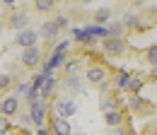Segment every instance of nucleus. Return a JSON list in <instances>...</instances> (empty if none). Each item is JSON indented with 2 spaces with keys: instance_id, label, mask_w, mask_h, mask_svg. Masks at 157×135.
Wrapping results in <instances>:
<instances>
[{
  "instance_id": "obj_1",
  "label": "nucleus",
  "mask_w": 157,
  "mask_h": 135,
  "mask_svg": "<svg viewBox=\"0 0 157 135\" xmlns=\"http://www.w3.org/2000/svg\"><path fill=\"white\" fill-rule=\"evenodd\" d=\"M101 51L106 56H121L126 51V39L123 36H106L101 41Z\"/></svg>"
},
{
  "instance_id": "obj_2",
  "label": "nucleus",
  "mask_w": 157,
  "mask_h": 135,
  "mask_svg": "<svg viewBox=\"0 0 157 135\" xmlns=\"http://www.w3.org/2000/svg\"><path fill=\"white\" fill-rule=\"evenodd\" d=\"M29 116H32V123H34L36 128H44V121H46V116H48V106H46V101H36V104H32V106H29Z\"/></svg>"
},
{
  "instance_id": "obj_3",
  "label": "nucleus",
  "mask_w": 157,
  "mask_h": 135,
  "mask_svg": "<svg viewBox=\"0 0 157 135\" xmlns=\"http://www.w3.org/2000/svg\"><path fill=\"white\" fill-rule=\"evenodd\" d=\"M48 130H51L53 135H70V133H73L68 118H63V116H58V114L48 118Z\"/></svg>"
},
{
  "instance_id": "obj_4",
  "label": "nucleus",
  "mask_w": 157,
  "mask_h": 135,
  "mask_svg": "<svg viewBox=\"0 0 157 135\" xmlns=\"http://www.w3.org/2000/svg\"><path fill=\"white\" fill-rule=\"evenodd\" d=\"M22 65H27V68H36L41 63V48L39 46H32V48H22Z\"/></svg>"
},
{
  "instance_id": "obj_5",
  "label": "nucleus",
  "mask_w": 157,
  "mask_h": 135,
  "mask_svg": "<svg viewBox=\"0 0 157 135\" xmlns=\"http://www.w3.org/2000/svg\"><path fill=\"white\" fill-rule=\"evenodd\" d=\"M7 27L15 29V32H24V29H29V15H27L24 10L12 12V17L7 19Z\"/></svg>"
},
{
  "instance_id": "obj_6",
  "label": "nucleus",
  "mask_w": 157,
  "mask_h": 135,
  "mask_svg": "<svg viewBox=\"0 0 157 135\" xmlns=\"http://www.w3.org/2000/svg\"><path fill=\"white\" fill-rule=\"evenodd\" d=\"M85 80L90 84H104L106 82V68L104 65H90L85 73Z\"/></svg>"
},
{
  "instance_id": "obj_7",
  "label": "nucleus",
  "mask_w": 157,
  "mask_h": 135,
  "mask_svg": "<svg viewBox=\"0 0 157 135\" xmlns=\"http://www.w3.org/2000/svg\"><path fill=\"white\" fill-rule=\"evenodd\" d=\"M56 114L63 116V118H70V116L78 114V104L73 101V99H56Z\"/></svg>"
},
{
  "instance_id": "obj_8",
  "label": "nucleus",
  "mask_w": 157,
  "mask_h": 135,
  "mask_svg": "<svg viewBox=\"0 0 157 135\" xmlns=\"http://www.w3.org/2000/svg\"><path fill=\"white\" fill-rule=\"evenodd\" d=\"M36 39H39V34H36L34 29H24V32H17L15 43H17L20 48H32V46H36Z\"/></svg>"
},
{
  "instance_id": "obj_9",
  "label": "nucleus",
  "mask_w": 157,
  "mask_h": 135,
  "mask_svg": "<svg viewBox=\"0 0 157 135\" xmlns=\"http://www.w3.org/2000/svg\"><path fill=\"white\" fill-rule=\"evenodd\" d=\"M20 111V96H7V99H2L0 101V114L2 116H15Z\"/></svg>"
},
{
  "instance_id": "obj_10",
  "label": "nucleus",
  "mask_w": 157,
  "mask_h": 135,
  "mask_svg": "<svg viewBox=\"0 0 157 135\" xmlns=\"http://www.w3.org/2000/svg\"><path fill=\"white\" fill-rule=\"evenodd\" d=\"M63 92H68V94H80V92H82V77L68 75L63 80Z\"/></svg>"
},
{
  "instance_id": "obj_11",
  "label": "nucleus",
  "mask_w": 157,
  "mask_h": 135,
  "mask_svg": "<svg viewBox=\"0 0 157 135\" xmlns=\"http://www.w3.org/2000/svg\"><path fill=\"white\" fill-rule=\"evenodd\" d=\"M58 32H60V27L56 24V19H48V22H41V29H39V34L46 41H51V39H56L58 36Z\"/></svg>"
},
{
  "instance_id": "obj_12",
  "label": "nucleus",
  "mask_w": 157,
  "mask_h": 135,
  "mask_svg": "<svg viewBox=\"0 0 157 135\" xmlns=\"http://www.w3.org/2000/svg\"><path fill=\"white\" fill-rule=\"evenodd\" d=\"M99 109L104 111V114H109V111H116L118 109V99L114 94H104L99 99Z\"/></svg>"
},
{
  "instance_id": "obj_13",
  "label": "nucleus",
  "mask_w": 157,
  "mask_h": 135,
  "mask_svg": "<svg viewBox=\"0 0 157 135\" xmlns=\"http://www.w3.org/2000/svg\"><path fill=\"white\" fill-rule=\"evenodd\" d=\"M104 121H106V126L109 128H118V126H123V121H126V116L121 114V111H109V114H104Z\"/></svg>"
},
{
  "instance_id": "obj_14",
  "label": "nucleus",
  "mask_w": 157,
  "mask_h": 135,
  "mask_svg": "<svg viewBox=\"0 0 157 135\" xmlns=\"http://www.w3.org/2000/svg\"><path fill=\"white\" fill-rule=\"evenodd\" d=\"M56 87H58V80H56L53 75H46V82H44V87L39 89V92H41V99L46 101L48 96L53 94V89H56Z\"/></svg>"
},
{
  "instance_id": "obj_15",
  "label": "nucleus",
  "mask_w": 157,
  "mask_h": 135,
  "mask_svg": "<svg viewBox=\"0 0 157 135\" xmlns=\"http://www.w3.org/2000/svg\"><path fill=\"white\" fill-rule=\"evenodd\" d=\"M114 84H116L118 89H128V84H131V75H128V70H118L116 75H114Z\"/></svg>"
},
{
  "instance_id": "obj_16",
  "label": "nucleus",
  "mask_w": 157,
  "mask_h": 135,
  "mask_svg": "<svg viewBox=\"0 0 157 135\" xmlns=\"http://www.w3.org/2000/svg\"><path fill=\"white\" fill-rule=\"evenodd\" d=\"M109 17H111V10L109 7H99L97 12H94V22L101 24V27H104V22H109Z\"/></svg>"
},
{
  "instance_id": "obj_17",
  "label": "nucleus",
  "mask_w": 157,
  "mask_h": 135,
  "mask_svg": "<svg viewBox=\"0 0 157 135\" xmlns=\"http://www.w3.org/2000/svg\"><path fill=\"white\" fill-rule=\"evenodd\" d=\"M121 22H123L126 27H131V29H138V27H140V17H138L136 12H128V15L121 19Z\"/></svg>"
},
{
  "instance_id": "obj_18",
  "label": "nucleus",
  "mask_w": 157,
  "mask_h": 135,
  "mask_svg": "<svg viewBox=\"0 0 157 135\" xmlns=\"http://www.w3.org/2000/svg\"><path fill=\"white\" fill-rule=\"evenodd\" d=\"M106 29H109V36H123V29H126V24H123V22H111Z\"/></svg>"
},
{
  "instance_id": "obj_19",
  "label": "nucleus",
  "mask_w": 157,
  "mask_h": 135,
  "mask_svg": "<svg viewBox=\"0 0 157 135\" xmlns=\"http://www.w3.org/2000/svg\"><path fill=\"white\" fill-rule=\"evenodd\" d=\"M53 5H56V0H34V7H36L39 12H48V10H53Z\"/></svg>"
},
{
  "instance_id": "obj_20",
  "label": "nucleus",
  "mask_w": 157,
  "mask_h": 135,
  "mask_svg": "<svg viewBox=\"0 0 157 135\" xmlns=\"http://www.w3.org/2000/svg\"><path fill=\"white\" fill-rule=\"evenodd\" d=\"M10 87H12V75L10 73H0V92H5Z\"/></svg>"
},
{
  "instance_id": "obj_21",
  "label": "nucleus",
  "mask_w": 157,
  "mask_h": 135,
  "mask_svg": "<svg viewBox=\"0 0 157 135\" xmlns=\"http://www.w3.org/2000/svg\"><path fill=\"white\" fill-rule=\"evenodd\" d=\"M143 82H145V80H140V77H131V84H128V89H126V92L140 94V87H143Z\"/></svg>"
},
{
  "instance_id": "obj_22",
  "label": "nucleus",
  "mask_w": 157,
  "mask_h": 135,
  "mask_svg": "<svg viewBox=\"0 0 157 135\" xmlns=\"http://www.w3.org/2000/svg\"><path fill=\"white\" fill-rule=\"evenodd\" d=\"M145 58H147V63H150L152 68H157V43H155V46H150V48H147V53H145Z\"/></svg>"
},
{
  "instance_id": "obj_23",
  "label": "nucleus",
  "mask_w": 157,
  "mask_h": 135,
  "mask_svg": "<svg viewBox=\"0 0 157 135\" xmlns=\"http://www.w3.org/2000/svg\"><path fill=\"white\" fill-rule=\"evenodd\" d=\"M131 109H133V111H143V109H145V99H143L140 94H136L133 99H131Z\"/></svg>"
},
{
  "instance_id": "obj_24",
  "label": "nucleus",
  "mask_w": 157,
  "mask_h": 135,
  "mask_svg": "<svg viewBox=\"0 0 157 135\" xmlns=\"http://www.w3.org/2000/svg\"><path fill=\"white\" fill-rule=\"evenodd\" d=\"M27 101H29V106H32V104H36V101H41V92L32 87V89H29V94H27Z\"/></svg>"
},
{
  "instance_id": "obj_25",
  "label": "nucleus",
  "mask_w": 157,
  "mask_h": 135,
  "mask_svg": "<svg viewBox=\"0 0 157 135\" xmlns=\"http://www.w3.org/2000/svg\"><path fill=\"white\" fill-rule=\"evenodd\" d=\"M32 80H34V82H32V87H34V89H41V87H44V82H46V75L39 73V75H34Z\"/></svg>"
},
{
  "instance_id": "obj_26",
  "label": "nucleus",
  "mask_w": 157,
  "mask_h": 135,
  "mask_svg": "<svg viewBox=\"0 0 157 135\" xmlns=\"http://www.w3.org/2000/svg\"><path fill=\"white\" fill-rule=\"evenodd\" d=\"M10 133V121H7V116L0 114V135H7Z\"/></svg>"
},
{
  "instance_id": "obj_27",
  "label": "nucleus",
  "mask_w": 157,
  "mask_h": 135,
  "mask_svg": "<svg viewBox=\"0 0 157 135\" xmlns=\"http://www.w3.org/2000/svg\"><path fill=\"white\" fill-rule=\"evenodd\" d=\"M80 60H65V65H63V70L68 73V75H73V70H78Z\"/></svg>"
},
{
  "instance_id": "obj_28",
  "label": "nucleus",
  "mask_w": 157,
  "mask_h": 135,
  "mask_svg": "<svg viewBox=\"0 0 157 135\" xmlns=\"http://www.w3.org/2000/svg\"><path fill=\"white\" fill-rule=\"evenodd\" d=\"M29 89H32V84H29V82H20V84H17V94H29Z\"/></svg>"
},
{
  "instance_id": "obj_29",
  "label": "nucleus",
  "mask_w": 157,
  "mask_h": 135,
  "mask_svg": "<svg viewBox=\"0 0 157 135\" xmlns=\"http://www.w3.org/2000/svg\"><path fill=\"white\" fill-rule=\"evenodd\" d=\"M56 24H58L60 29H65V27H68V24H70V19L65 17V15H58V17H56Z\"/></svg>"
},
{
  "instance_id": "obj_30",
  "label": "nucleus",
  "mask_w": 157,
  "mask_h": 135,
  "mask_svg": "<svg viewBox=\"0 0 157 135\" xmlns=\"http://www.w3.org/2000/svg\"><path fill=\"white\" fill-rule=\"evenodd\" d=\"M29 123H32V116H29V114H24V116L20 118V126H22V130H27V126H29Z\"/></svg>"
},
{
  "instance_id": "obj_31",
  "label": "nucleus",
  "mask_w": 157,
  "mask_h": 135,
  "mask_svg": "<svg viewBox=\"0 0 157 135\" xmlns=\"http://www.w3.org/2000/svg\"><path fill=\"white\" fill-rule=\"evenodd\" d=\"M111 135H128V130L123 126H118V128H111Z\"/></svg>"
},
{
  "instance_id": "obj_32",
  "label": "nucleus",
  "mask_w": 157,
  "mask_h": 135,
  "mask_svg": "<svg viewBox=\"0 0 157 135\" xmlns=\"http://www.w3.org/2000/svg\"><path fill=\"white\" fill-rule=\"evenodd\" d=\"M2 5H7V7H17L20 0H2Z\"/></svg>"
},
{
  "instance_id": "obj_33",
  "label": "nucleus",
  "mask_w": 157,
  "mask_h": 135,
  "mask_svg": "<svg viewBox=\"0 0 157 135\" xmlns=\"http://www.w3.org/2000/svg\"><path fill=\"white\" fill-rule=\"evenodd\" d=\"M36 135H53V133H51L48 128H39V133H36Z\"/></svg>"
},
{
  "instance_id": "obj_34",
  "label": "nucleus",
  "mask_w": 157,
  "mask_h": 135,
  "mask_svg": "<svg viewBox=\"0 0 157 135\" xmlns=\"http://www.w3.org/2000/svg\"><path fill=\"white\" fill-rule=\"evenodd\" d=\"M7 135H29V133H27V130H10Z\"/></svg>"
},
{
  "instance_id": "obj_35",
  "label": "nucleus",
  "mask_w": 157,
  "mask_h": 135,
  "mask_svg": "<svg viewBox=\"0 0 157 135\" xmlns=\"http://www.w3.org/2000/svg\"><path fill=\"white\" fill-rule=\"evenodd\" d=\"M152 80H157V68H152Z\"/></svg>"
},
{
  "instance_id": "obj_36",
  "label": "nucleus",
  "mask_w": 157,
  "mask_h": 135,
  "mask_svg": "<svg viewBox=\"0 0 157 135\" xmlns=\"http://www.w3.org/2000/svg\"><path fill=\"white\" fill-rule=\"evenodd\" d=\"M0 29H2V22H0Z\"/></svg>"
},
{
  "instance_id": "obj_37",
  "label": "nucleus",
  "mask_w": 157,
  "mask_h": 135,
  "mask_svg": "<svg viewBox=\"0 0 157 135\" xmlns=\"http://www.w3.org/2000/svg\"><path fill=\"white\" fill-rule=\"evenodd\" d=\"M145 135H152V133H145Z\"/></svg>"
},
{
  "instance_id": "obj_38",
  "label": "nucleus",
  "mask_w": 157,
  "mask_h": 135,
  "mask_svg": "<svg viewBox=\"0 0 157 135\" xmlns=\"http://www.w3.org/2000/svg\"><path fill=\"white\" fill-rule=\"evenodd\" d=\"M56 2H60V0H56Z\"/></svg>"
}]
</instances>
